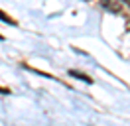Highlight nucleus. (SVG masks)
<instances>
[{
	"instance_id": "1",
	"label": "nucleus",
	"mask_w": 130,
	"mask_h": 126,
	"mask_svg": "<svg viewBox=\"0 0 130 126\" xmlns=\"http://www.w3.org/2000/svg\"><path fill=\"white\" fill-rule=\"evenodd\" d=\"M0 20H2V22H6V24H10V26H16V20H12V18H10L8 14H6V12H2V10H0Z\"/></svg>"
},
{
	"instance_id": "2",
	"label": "nucleus",
	"mask_w": 130,
	"mask_h": 126,
	"mask_svg": "<svg viewBox=\"0 0 130 126\" xmlns=\"http://www.w3.org/2000/svg\"><path fill=\"white\" fill-rule=\"evenodd\" d=\"M71 75H73V77H77V79H83L85 83H93V79H91L89 75H85V73H79V71H71Z\"/></svg>"
},
{
	"instance_id": "4",
	"label": "nucleus",
	"mask_w": 130,
	"mask_h": 126,
	"mask_svg": "<svg viewBox=\"0 0 130 126\" xmlns=\"http://www.w3.org/2000/svg\"><path fill=\"white\" fill-rule=\"evenodd\" d=\"M0 39H4V38H2V36H0Z\"/></svg>"
},
{
	"instance_id": "3",
	"label": "nucleus",
	"mask_w": 130,
	"mask_h": 126,
	"mask_svg": "<svg viewBox=\"0 0 130 126\" xmlns=\"http://www.w3.org/2000/svg\"><path fill=\"white\" fill-rule=\"evenodd\" d=\"M0 93H2V94H8L10 91H8V89H4V87H0Z\"/></svg>"
}]
</instances>
